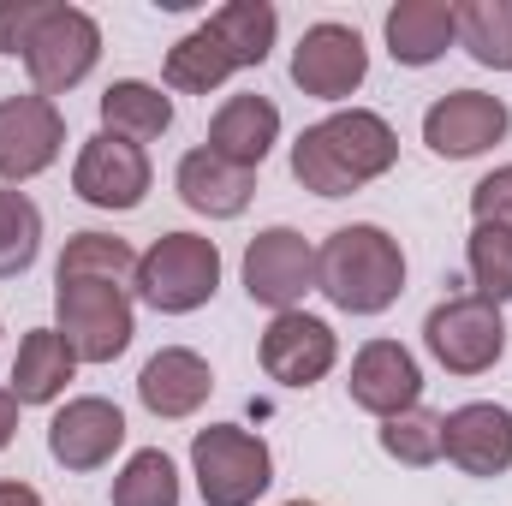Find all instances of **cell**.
<instances>
[{
  "instance_id": "obj_1",
  "label": "cell",
  "mask_w": 512,
  "mask_h": 506,
  "mask_svg": "<svg viewBox=\"0 0 512 506\" xmlns=\"http://www.w3.org/2000/svg\"><path fill=\"white\" fill-rule=\"evenodd\" d=\"M399 161V137L370 108H340L292 143V179L316 197H352Z\"/></svg>"
},
{
  "instance_id": "obj_2",
  "label": "cell",
  "mask_w": 512,
  "mask_h": 506,
  "mask_svg": "<svg viewBox=\"0 0 512 506\" xmlns=\"http://www.w3.org/2000/svg\"><path fill=\"white\" fill-rule=\"evenodd\" d=\"M316 292L346 316H382L405 292V251L382 227H340L316 251Z\"/></svg>"
},
{
  "instance_id": "obj_3",
  "label": "cell",
  "mask_w": 512,
  "mask_h": 506,
  "mask_svg": "<svg viewBox=\"0 0 512 506\" xmlns=\"http://www.w3.org/2000/svg\"><path fill=\"white\" fill-rule=\"evenodd\" d=\"M137 298L161 316H191L215 298L221 286V251L215 239H197V233H161L149 251L137 256Z\"/></svg>"
},
{
  "instance_id": "obj_4",
  "label": "cell",
  "mask_w": 512,
  "mask_h": 506,
  "mask_svg": "<svg viewBox=\"0 0 512 506\" xmlns=\"http://www.w3.org/2000/svg\"><path fill=\"white\" fill-rule=\"evenodd\" d=\"M54 316L78 364H114L137 334L126 286L114 280H54Z\"/></svg>"
},
{
  "instance_id": "obj_5",
  "label": "cell",
  "mask_w": 512,
  "mask_h": 506,
  "mask_svg": "<svg viewBox=\"0 0 512 506\" xmlns=\"http://www.w3.org/2000/svg\"><path fill=\"white\" fill-rule=\"evenodd\" d=\"M96 60H102V30H96V18H90L84 6L48 0L42 18H36V30H30V42H24V72H30L36 96L54 102V96H66V90H78Z\"/></svg>"
},
{
  "instance_id": "obj_6",
  "label": "cell",
  "mask_w": 512,
  "mask_h": 506,
  "mask_svg": "<svg viewBox=\"0 0 512 506\" xmlns=\"http://www.w3.org/2000/svg\"><path fill=\"white\" fill-rule=\"evenodd\" d=\"M191 471L209 506H251L274 483V459L262 447V435L239 423H209L191 435Z\"/></svg>"
},
{
  "instance_id": "obj_7",
  "label": "cell",
  "mask_w": 512,
  "mask_h": 506,
  "mask_svg": "<svg viewBox=\"0 0 512 506\" xmlns=\"http://www.w3.org/2000/svg\"><path fill=\"white\" fill-rule=\"evenodd\" d=\"M423 346H429V358H435L447 376H483V370H495L501 352H507V322H501V310H495L489 298L465 292V298H447V304L429 310Z\"/></svg>"
},
{
  "instance_id": "obj_8",
  "label": "cell",
  "mask_w": 512,
  "mask_h": 506,
  "mask_svg": "<svg viewBox=\"0 0 512 506\" xmlns=\"http://www.w3.org/2000/svg\"><path fill=\"white\" fill-rule=\"evenodd\" d=\"M245 292H251V304L274 310V316L298 310V298L316 292V251H310V239L292 233V227L256 233L251 251H245Z\"/></svg>"
},
{
  "instance_id": "obj_9",
  "label": "cell",
  "mask_w": 512,
  "mask_h": 506,
  "mask_svg": "<svg viewBox=\"0 0 512 506\" xmlns=\"http://www.w3.org/2000/svg\"><path fill=\"white\" fill-rule=\"evenodd\" d=\"M370 72V48L352 24H310L292 48V84L322 102H346Z\"/></svg>"
},
{
  "instance_id": "obj_10",
  "label": "cell",
  "mask_w": 512,
  "mask_h": 506,
  "mask_svg": "<svg viewBox=\"0 0 512 506\" xmlns=\"http://www.w3.org/2000/svg\"><path fill=\"white\" fill-rule=\"evenodd\" d=\"M60 143H66V120L48 96H6L0 102V179L18 185V179H36L60 161Z\"/></svg>"
},
{
  "instance_id": "obj_11",
  "label": "cell",
  "mask_w": 512,
  "mask_h": 506,
  "mask_svg": "<svg viewBox=\"0 0 512 506\" xmlns=\"http://www.w3.org/2000/svg\"><path fill=\"white\" fill-rule=\"evenodd\" d=\"M72 191L90 209H137L143 191H149V155L137 143H126V137L96 131L78 149V161H72Z\"/></svg>"
},
{
  "instance_id": "obj_12",
  "label": "cell",
  "mask_w": 512,
  "mask_h": 506,
  "mask_svg": "<svg viewBox=\"0 0 512 506\" xmlns=\"http://www.w3.org/2000/svg\"><path fill=\"white\" fill-rule=\"evenodd\" d=\"M120 447H126V417L114 399H96V393L66 399L48 423V453L66 471H102Z\"/></svg>"
},
{
  "instance_id": "obj_13",
  "label": "cell",
  "mask_w": 512,
  "mask_h": 506,
  "mask_svg": "<svg viewBox=\"0 0 512 506\" xmlns=\"http://www.w3.org/2000/svg\"><path fill=\"white\" fill-rule=\"evenodd\" d=\"M507 126H512V114H507L501 96L453 90V96L429 102V114H423V143H429L435 155H447V161H471V155H483L489 143H501Z\"/></svg>"
},
{
  "instance_id": "obj_14",
  "label": "cell",
  "mask_w": 512,
  "mask_h": 506,
  "mask_svg": "<svg viewBox=\"0 0 512 506\" xmlns=\"http://www.w3.org/2000/svg\"><path fill=\"white\" fill-rule=\"evenodd\" d=\"M334 358H340V340H334V328L322 316L286 310L262 334V370H268V381H280V387H316V381L334 370Z\"/></svg>"
},
{
  "instance_id": "obj_15",
  "label": "cell",
  "mask_w": 512,
  "mask_h": 506,
  "mask_svg": "<svg viewBox=\"0 0 512 506\" xmlns=\"http://www.w3.org/2000/svg\"><path fill=\"white\" fill-rule=\"evenodd\" d=\"M441 453L465 477H507L512 471V411L507 405H459L441 417Z\"/></svg>"
},
{
  "instance_id": "obj_16",
  "label": "cell",
  "mask_w": 512,
  "mask_h": 506,
  "mask_svg": "<svg viewBox=\"0 0 512 506\" xmlns=\"http://www.w3.org/2000/svg\"><path fill=\"white\" fill-rule=\"evenodd\" d=\"M352 405L358 411H370V417H399V411H411L417 399H423V370H417V358L399 346V340H370L358 358H352Z\"/></svg>"
},
{
  "instance_id": "obj_17",
  "label": "cell",
  "mask_w": 512,
  "mask_h": 506,
  "mask_svg": "<svg viewBox=\"0 0 512 506\" xmlns=\"http://www.w3.org/2000/svg\"><path fill=\"white\" fill-rule=\"evenodd\" d=\"M173 185H179L185 209H197V215H209V221H233V215H245V209H251V197H256V173H251V167L221 161L209 143H203V149H191V155L179 161Z\"/></svg>"
},
{
  "instance_id": "obj_18",
  "label": "cell",
  "mask_w": 512,
  "mask_h": 506,
  "mask_svg": "<svg viewBox=\"0 0 512 506\" xmlns=\"http://www.w3.org/2000/svg\"><path fill=\"white\" fill-rule=\"evenodd\" d=\"M280 143V108L268 96H227L209 120V149L233 167H262L268 149Z\"/></svg>"
},
{
  "instance_id": "obj_19",
  "label": "cell",
  "mask_w": 512,
  "mask_h": 506,
  "mask_svg": "<svg viewBox=\"0 0 512 506\" xmlns=\"http://www.w3.org/2000/svg\"><path fill=\"white\" fill-rule=\"evenodd\" d=\"M209 387H215V370L197 358V352H185V346H167V352H155L149 364H143V376H137V399L155 411V417H191L203 399H209Z\"/></svg>"
},
{
  "instance_id": "obj_20",
  "label": "cell",
  "mask_w": 512,
  "mask_h": 506,
  "mask_svg": "<svg viewBox=\"0 0 512 506\" xmlns=\"http://www.w3.org/2000/svg\"><path fill=\"white\" fill-rule=\"evenodd\" d=\"M459 42L453 0H399L387 12V54L399 66H435Z\"/></svg>"
},
{
  "instance_id": "obj_21",
  "label": "cell",
  "mask_w": 512,
  "mask_h": 506,
  "mask_svg": "<svg viewBox=\"0 0 512 506\" xmlns=\"http://www.w3.org/2000/svg\"><path fill=\"white\" fill-rule=\"evenodd\" d=\"M72 370H78V358L60 340V328H30L24 346H18V358H12V381L6 387H12L18 405H54L66 393Z\"/></svg>"
},
{
  "instance_id": "obj_22",
  "label": "cell",
  "mask_w": 512,
  "mask_h": 506,
  "mask_svg": "<svg viewBox=\"0 0 512 506\" xmlns=\"http://www.w3.org/2000/svg\"><path fill=\"white\" fill-rule=\"evenodd\" d=\"M167 126H173V102H167L155 84L120 78V84L102 90V131H108V137H126V143L143 149L149 137H161Z\"/></svg>"
},
{
  "instance_id": "obj_23",
  "label": "cell",
  "mask_w": 512,
  "mask_h": 506,
  "mask_svg": "<svg viewBox=\"0 0 512 506\" xmlns=\"http://www.w3.org/2000/svg\"><path fill=\"white\" fill-rule=\"evenodd\" d=\"M233 72H239V60L227 54V42H221L209 24H197L191 36H179V42L167 48V84L185 90V96H209V90H221Z\"/></svg>"
},
{
  "instance_id": "obj_24",
  "label": "cell",
  "mask_w": 512,
  "mask_h": 506,
  "mask_svg": "<svg viewBox=\"0 0 512 506\" xmlns=\"http://www.w3.org/2000/svg\"><path fill=\"white\" fill-rule=\"evenodd\" d=\"M453 18H459V48L477 66L512 72V0H465L453 6Z\"/></svg>"
},
{
  "instance_id": "obj_25",
  "label": "cell",
  "mask_w": 512,
  "mask_h": 506,
  "mask_svg": "<svg viewBox=\"0 0 512 506\" xmlns=\"http://www.w3.org/2000/svg\"><path fill=\"white\" fill-rule=\"evenodd\" d=\"M209 30L227 42V54H233L239 66H262V60H268V48H274L280 18H274V6H268V0H227L221 12H209Z\"/></svg>"
},
{
  "instance_id": "obj_26",
  "label": "cell",
  "mask_w": 512,
  "mask_h": 506,
  "mask_svg": "<svg viewBox=\"0 0 512 506\" xmlns=\"http://www.w3.org/2000/svg\"><path fill=\"white\" fill-rule=\"evenodd\" d=\"M54 280H114V286H126V280H137V251L114 233H78L60 251Z\"/></svg>"
},
{
  "instance_id": "obj_27",
  "label": "cell",
  "mask_w": 512,
  "mask_h": 506,
  "mask_svg": "<svg viewBox=\"0 0 512 506\" xmlns=\"http://www.w3.org/2000/svg\"><path fill=\"white\" fill-rule=\"evenodd\" d=\"M42 251V209L24 191H0V280H18Z\"/></svg>"
},
{
  "instance_id": "obj_28",
  "label": "cell",
  "mask_w": 512,
  "mask_h": 506,
  "mask_svg": "<svg viewBox=\"0 0 512 506\" xmlns=\"http://www.w3.org/2000/svg\"><path fill=\"white\" fill-rule=\"evenodd\" d=\"M114 506H179V471L161 447L131 453L126 471L114 477Z\"/></svg>"
},
{
  "instance_id": "obj_29",
  "label": "cell",
  "mask_w": 512,
  "mask_h": 506,
  "mask_svg": "<svg viewBox=\"0 0 512 506\" xmlns=\"http://www.w3.org/2000/svg\"><path fill=\"white\" fill-rule=\"evenodd\" d=\"M382 453L387 459H399V465H411V471L435 465V459H441V411L411 405V411L387 417L382 423Z\"/></svg>"
},
{
  "instance_id": "obj_30",
  "label": "cell",
  "mask_w": 512,
  "mask_h": 506,
  "mask_svg": "<svg viewBox=\"0 0 512 506\" xmlns=\"http://www.w3.org/2000/svg\"><path fill=\"white\" fill-rule=\"evenodd\" d=\"M465 262H471V286H477V298H489V304L501 310V304L512 298V233L507 227H471Z\"/></svg>"
},
{
  "instance_id": "obj_31",
  "label": "cell",
  "mask_w": 512,
  "mask_h": 506,
  "mask_svg": "<svg viewBox=\"0 0 512 506\" xmlns=\"http://www.w3.org/2000/svg\"><path fill=\"white\" fill-rule=\"evenodd\" d=\"M471 215H477V227H507L512 233V167H495L489 179H477Z\"/></svg>"
},
{
  "instance_id": "obj_32",
  "label": "cell",
  "mask_w": 512,
  "mask_h": 506,
  "mask_svg": "<svg viewBox=\"0 0 512 506\" xmlns=\"http://www.w3.org/2000/svg\"><path fill=\"white\" fill-rule=\"evenodd\" d=\"M42 6L48 0H0V54H18L24 60V42H30Z\"/></svg>"
},
{
  "instance_id": "obj_33",
  "label": "cell",
  "mask_w": 512,
  "mask_h": 506,
  "mask_svg": "<svg viewBox=\"0 0 512 506\" xmlns=\"http://www.w3.org/2000/svg\"><path fill=\"white\" fill-rule=\"evenodd\" d=\"M12 435H18V399H12V387H0V453L12 447Z\"/></svg>"
},
{
  "instance_id": "obj_34",
  "label": "cell",
  "mask_w": 512,
  "mask_h": 506,
  "mask_svg": "<svg viewBox=\"0 0 512 506\" xmlns=\"http://www.w3.org/2000/svg\"><path fill=\"white\" fill-rule=\"evenodd\" d=\"M0 506H42V495L30 483H0Z\"/></svg>"
},
{
  "instance_id": "obj_35",
  "label": "cell",
  "mask_w": 512,
  "mask_h": 506,
  "mask_svg": "<svg viewBox=\"0 0 512 506\" xmlns=\"http://www.w3.org/2000/svg\"><path fill=\"white\" fill-rule=\"evenodd\" d=\"M286 506H316V501H286Z\"/></svg>"
}]
</instances>
